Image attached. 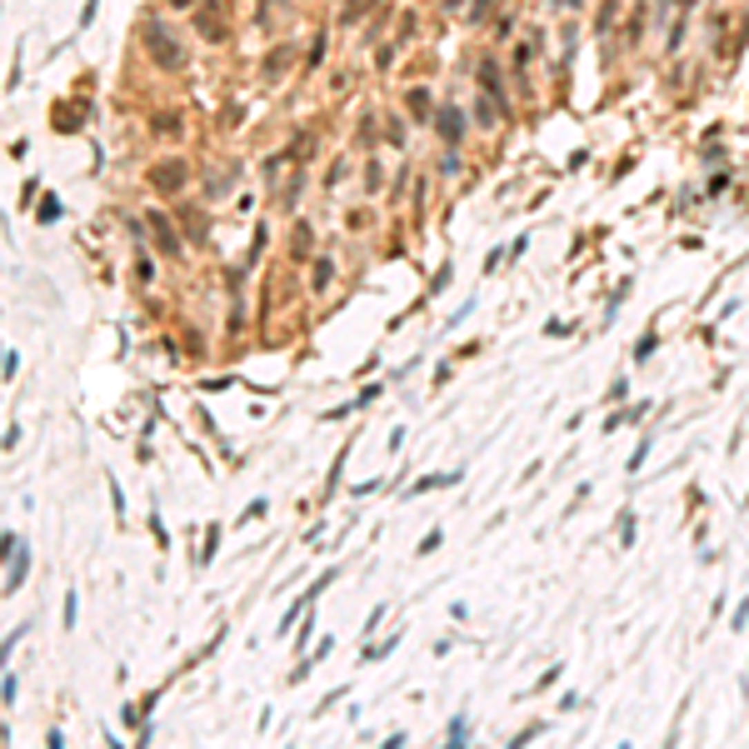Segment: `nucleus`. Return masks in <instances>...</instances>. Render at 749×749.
<instances>
[{"label":"nucleus","instance_id":"nucleus-1","mask_svg":"<svg viewBox=\"0 0 749 749\" xmlns=\"http://www.w3.org/2000/svg\"><path fill=\"white\" fill-rule=\"evenodd\" d=\"M140 40H145V50H150V60H155L160 70H180V66H185V50L165 35V26H160V20H145Z\"/></svg>","mask_w":749,"mask_h":749},{"label":"nucleus","instance_id":"nucleus-11","mask_svg":"<svg viewBox=\"0 0 749 749\" xmlns=\"http://www.w3.org/2000/svg\"><path fill=\"white\" fill-rule=\"evenodd\" d=\"M619 540H625V545L634 540V515H625V520H619Z\"/></svg>","mask_w":749,"mask_h":749},{"label":"nucleus","instance_id":"nucleus-10","mask_svg":"<svg viewBox=\"0 0 749 749\" xmlns=\"http://www.w3.org/2000/svg\"><path fill=\"white\" fill-rule=\"evenodd\" d=\"M435 549H440V529H430V534L420 540V554H435Z\"/></svg>","mask_w":749,"mask_h":749},{"label":"nucleus","instance_id":"nucleus-6","mask_svg":"<svg viewBox=\"0 0 749 749\" xmlns=\"http://www.w3.org/2000/svg\"><path fill=\"white\" fill-rule=\"evenodd\" d=\"M410 115H415V120L430 115V95H425V90H410Z\"/></svg>","mask_w":749,"mask_h":749},{"label":"nucleus","instance_id":"nucleus-5","mask_svg":"<svg viewBox=\"0 0 749 749\" xmlns=\"http://www.w3.org/2000/svg\"><path fill=\"white\" fill-rule=\"evenodd\" d=\"M465 739H469V719L455 714V719H449V744H465Z\"/></svg>","mask_w":749,"mask_h":749},{"label":"nucleus","instance_id":"nucleus-8","mask_svg":"<svg viewBox=\"0 0 749 749\" xmlns=\"http://www.w3.org/2000/svg\"><path fill=\"white\" fill-rule=\"evenodd\" d=\"M645 455H650V440H645V445H639V449H634V455H630V465H625V469H630V475H634V469H639V465H645Z\"/></svg>","mask_w":749,"mask_h":749},{"label":"nucleus","instance_id":"nucleus-12","mask_svg":"<svg viewBox=\"0 0 749 749\" xmlns=\"http://www.w3.org/2000/svg\"><path fill=\"white\" fill-rule=\"evenodd\" d=\"M744 619H749V599H739V610H735V630L744 625Z\"/></svg>","mask_w":749,"mask_h":749},{"label":"nucleus","instance_id":"nucleus-3","mask_svg":"<svg viewBox=\"0 0 749 749\" xmlns=\"http://www.w3.org/2000/svg\"><path fill=\"white\" fill-rule=\"evenodd\" d=\"M150 180H155L160 190H180V180H185V165H155V170H150Z\"/></svg>","mask_w":749,"mask_h":749},{"label":"nucleus","instance_id":"nucleus-2","mask_svg":"<svg viewBox=\"0 0 749 749\" xmlns=\"http://www.w3.org/2000/svg\"><path fill=\"white\" fill-rule=\"evenodd\" d=\"M6 560H10L6 590H20V585H26V570H30V549H26V540H15V534H6Z\"/></svg>","mask_w":749,"mask_h":749},{"label":"nucleus","instance_id":"nucleus-13","mask_svg":"<svg viewBox=\"0 0 749 749\" xmlns=\"http://www.w3.org/2000/svg\"><path fill=\"white\" fill-rule=\"evenodd\" d=\"M175 6H190V0H175Z\"/></svg>","mask_w":749,"mask_h":749},{"label":"nucleus","instance_id":"nucleus-9","mask_svg":"<svg viewBox=\"0 0 749 749\" xmlns=\"http://www.w3.org/2000/svg\"><path fill=\"white\" fill-rule=\"evenodd\" d=\"M650 355H654V335H645V340L634 345V360H650Z\"/></svg>","mask_w":749,"mask_h":749},{"label":"nucleus","instance_id":"nucleus-4","mask_svg":"<svg viewBox=\"0 0 749 749\" xmlns=\"http://www.w3.org/2000/svg\"><path fill=\"white\" fill-rule=\"evenodd\" d=\"M460 130H465V115L455 110V105H445V110H440V135L445 140H460Z\"/></svg>","mask_w":749,"mask_h":749},{"label":"nucleus","instance_id":"nucleus-7","mask_svg":"<svg viewBox=\"0 0 749 749\" xmlns=\"http://www.w3.org/2000/svg\"><path fill=\"white\" fill-rule=\"evenodd\" d=\"M330 285V260H315V290Z\"/></svg>","mask_w":749,"mask_h":749}]
</instances>
